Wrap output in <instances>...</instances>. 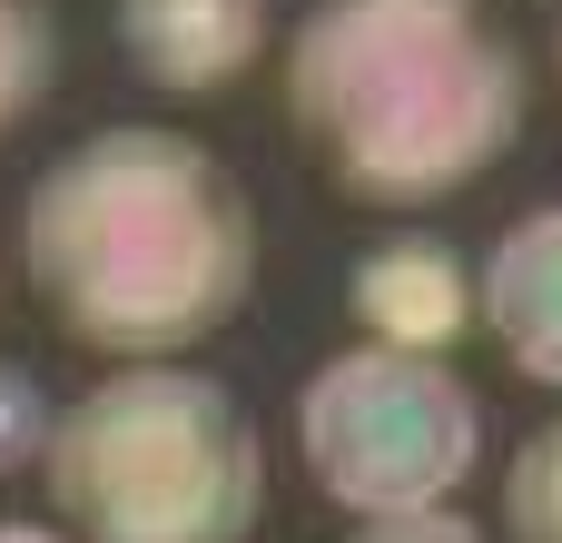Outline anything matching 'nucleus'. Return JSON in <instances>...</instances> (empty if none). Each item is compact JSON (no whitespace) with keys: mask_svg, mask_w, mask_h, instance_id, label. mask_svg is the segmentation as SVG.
<instances>
[{"mask_svg":"<svg viewBox=\"0 0 562 543\" xmlns=\"http://www.w3.org/2000/svg\"><path fill=\"white\" fill-rule=\"evenodd\" d=\"M20 277L89 356L168 366L257 287V208L188 129H99L20 198Z\"/></svg>","mask_w":562,"mask_h":543,"instance_id":"1","label":"nucleus"},{"mask_svg":"<svg viewBox=\"0 0 562 543\" xmlns=\"http://www.w3.org/2000/svg\"><path fill=\"white\" fill-rule=\"evenodd\" d=\"M286 119L336 198L435 208L524 138V49L484 0H316L286 30Z\"/></svg>","mask_w":562,"mask_h":543,"instance_id":"2","label":"nucleus"},{"mask_svg":"<svg viewBox=\"0 0 562 543\" xmlns=\"http://www.w3.org/2000/svg\"><path fill=\"white\" fill-rule=\"evenodd\" d=\"M40 475L69 543H247L267 514L257 425L198 366H119L69 396Z\"/></svg>","mask_w":562,"mask_h":543,"instance_id":"3","label":"nucleus"},{"mask_svg":"<svg viewBox=\"0 0 562 543\" xmlns=\"http://www.w3.org/2000/svg\"><path fill=\"white\" fill-rule=\"evenodd\" d=\"M296 455H306L316 495L366 514V524L435 514L445 495H464V475L484 455V415L445 356L346 346L296 396Z\"/></svg>","mask_w":562,"mask_h":543,"instance_id":"4","label":"nucleus"},{"mask_svg":"<svg viewBox=\"0 0 562 543\" xmlns=\"http://www.w3.org/2000/svg\"><path fill=\"white\" fill-rule=\"evenodd\" d=\"M119 49L148 89L207 99L257 69L267 49V0H119Z\"/></svg>","mask_w":562,"mask_h":543,"instance_id":"5","label":"nucleus"},{"mask_svg":"<svg viewBox=\"0 0 562 543\" xmlns=\"http://www.w3.org/2000/svg\"><path fill=\"white\" fill-rule=\"evenodd\" d=\"M356 326L395 356H445L474 326V267L454 237H385L356 267Z\"/></svg>","mask_w":562,"mask_h":543,"instance_id":"6","label":"nucleus"},{"mask_svg":"<svg viewBox=\"0 0 562 543\" xmlns=\"http://www.w3.org/2000/svg\"><path fill=\"white\" fill-rule=\"evenodd\" d=\"M474 317L494 326L514 376L562 386V208H533L494 237V257L474 277Z\"/></svg>","mask_w":562,"mask_h":543,"instance_id":"7","label":"nucleus"},{"mask_svg":"<svg viewBox=\"0 0 562 543\" xmlns=\"http://www.w3.org/2000/svg\"><path fill=\"white\" fill-rule=\"evenodd\" d=\"M49 79H59V20H49V0H0V138L49 99Z\"/></svg>","mask_w":562,"mask_h":543,"instance_id":"8","label":"nucleus"},{"mask_svg":"<svg viewBox=\"0 0 562 543\" xmlns=\"http://www.w3.org/2000/svg\"><path fill=\"white\" fill-rule=\"evenodd\" d=\"M504 534L514 543H562V415L524 435V455L504 475Z\"/></svg>","mask_w":562,"mask_h":543,"instance_id":"9","label":"nucleus"},{"mask_svg":"<svg viewBox=\"0 0 562 543\" xmlns=\"http://www.w3.org/2000/svg\"><path fill=\"white\" fill-rule=\"evenodd\" d=\"M49 396H40V376L30 366H0V475H20L40 445H49Z\"/></svg>","mask_w":562,"mask_h":543,"instance_id":"10","label":"nucleus"},{"mask_svg":"<svg viewBox=\"0 0 562 543\" xmlns=\"http://www.w3.org/2000/svg\"><path fill=\"white\" fill-rule=\"evenodd\" d=\"M346 543H484L454 505H435V514H385V524H356Z\"/></svg>","mask_w":562,"mask_h":543,"instance_id":"11","label":"nucleus"},{"mask_svg":"<svg viewBox=\"0 0 562 543\" xmlns=\"http://www.w3.org/2000/svg\"><path fill=\"white\" fill-rule=\"evenodd\" d=\"M0 543H69V534H49V524H0Z\"/></svg>","mask_w":562,"mask_h":543,"instance_id":"12","label":"nucleus"},{"mask_svg":"<svg viewBox=\"0 0 562 543\" xmlns=\"http://www.w3.org/2000/svg\"><path fill=\"white\" fill-rule=\"evenodd\" d=\"M553 69H562V20H553Z\"/></svg>","mask_w":562,"mask_h":543,"instance_id":"13","label":"nucleus"}]
</instances>
